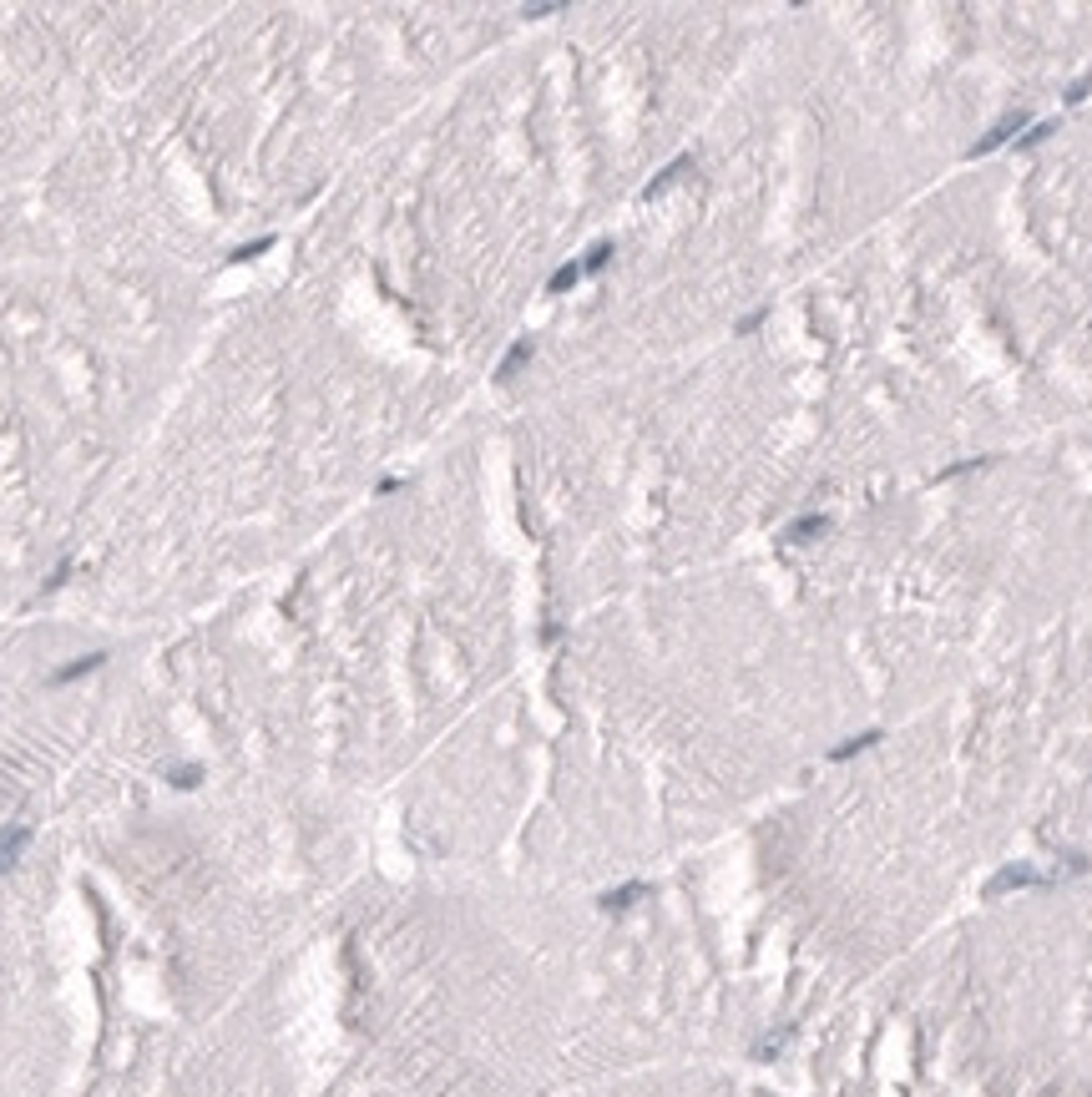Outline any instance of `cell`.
I'll return each mask as SVG.
<instances>
[{
    "mask_svg": "<svg viewBox=\"0 0 1092 1097\" xmlns=\"http://www.w3.org/2000/svg\"><path fill=\"white\" fill-rule=\"evenodd\" d=\"M21 845H25V829H11V835H6V840H0V870H6V865H11V859L21 855Z\"/></svg>",
    "mask_w": 1092,
    "mask_h": 1097,
    "instance_id": "obj_1",
    "label": "cell"
}]
</instances>
